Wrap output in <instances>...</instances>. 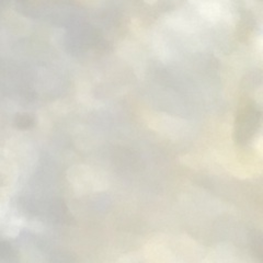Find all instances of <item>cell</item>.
I'll return each instance as SVG.
<instances>
[{
    "mask_svg": "<svg viewBox=\"0 0 263 263\" xmlns=\"http://www.w3.org/2000/svg\"><path fill=\"white\" fill-rule=\"evenodd\" d=\"M259 123V113L255 108L246 106L240 111L237 121V138L240 142H247L255 131V126Z\"/></svg>",
    "mask_w": 263,
    "mask_h": 263,
    "instance_id": "obj_1",
    "label": "cell"
}]
</instances>
